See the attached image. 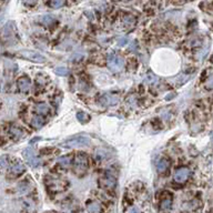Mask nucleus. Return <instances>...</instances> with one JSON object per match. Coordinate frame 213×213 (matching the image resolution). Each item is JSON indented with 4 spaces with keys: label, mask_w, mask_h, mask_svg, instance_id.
Here are the masks:
<instances>
[{
    "label": "nucleus",
    "mask_w": 213,
    "mask_h": 213,
    "mask_svg": "<svg viewBox=\"0 0 213 213\" xmlns=\"http://www.w3.org/2000/svg\"><path fill=\"white\" fill-rule=\"evenodd\" d=\"M87 210H88L89 213H101L102 206L98 201H91V202L88 203Z\"/></svg>",
    "instance_id": "11"
},
{
    "label": "nucleus",
    "mask_w": 213,
    "mask_h": 213,
    "mask_svg": "<svg viewBox=\"0 0 213 213\" xmlns=\"http://www.w3.org/2000/svg\"><path fill=\"white\" fill-rule=\"evenodd\" d=\"M62 5H64V1H61V0H53V1L49 2V6L52 8H59Z\"/></svg>",
    "instance_id": "23"
},
{
    "label": "nucleus",
    "mask_w": 213,
    "mask_h": 213,
    "mask_svg": "<svg viewBox=\"0 0 213 213\" xmlns=\"http://www.w3.org/2000/svg\"><path fill=\"white\" fill-rule=\"evenodd\" d=\"M127 42H128V39L127 38H121L119 40V45H120V46H124V45H125Z\"/></svg>",
    "instance_id": "25"
},
{
    "label": "nucleus",
    "mask_w": 213,
    "mask_h": 213,
    "mask_svg": "<svg viewBox=\"0 0 213 213\" xmlns=\"http://www.w3.org/2000/svg\"><path fill=\"white\" fill-rule=\"evenodd\" d=\"M108 67L109 69H111L112 71H118L122 70L124 67V60L121 57L117 56V54H110L108 58Z\"/></svg>",
    "instance_id": "4"
},
{
    "label": "nucleus",
    "mask_w": 213,
    "mask_h": 213,
    "mask_svg": "<svg viewBox=\"0 0 213 213\" xmlns=\"http://www.w3.org/2000/svg\"><path fill=\"white\" fill-rule=\"evenodd\" d=\"M171 206H172V200H171V198L163 199L161 201V203H160V208L163 211H169L171 209Z\"/></svg>",
    "instance_id": "16"
},
{
    "label": "nucleus",
    "mask_w": 213,
    "mask_h": 213,
    "mask_svg": "<svg viewBox=\"0 0 213 213\" xmlns=\"http://www.w3.org/2000/svg\"><path fill=\"white\" fill-rule=\"evenodd\" d=\"M100 101L103 106H114L119 102V98L117 96H112V94H104L101 97Z\"/></svg>",
    "instance_id": "9"
},
{
    "label": "nucleus",
    "mask_w": 213,
    "mask_h": 213,
    "mask_svg": "<svg viewBox=\"0 0 213 213\" xmlns=\"http://www.w3.org/2000/svg\"><path fill=\"white\" fill-rule=\"evenodd\" d=\"M77 119H78L79 121L81 122V123H83V124L90 121V117H89L86 112H82V111L78 112V114H77Z\"/></svg>",
    "instance_id": "18"
},
{
    "label": "nucleus",
    "mask_w": 213,
    "mask_h": 213,
    "mask_svg": "<svg viewBox=\"0 0 213 213\" xmlns=\"http://www.w3.org/2000/svg\"><path fill=\"white\" fill-rule=\"evenodd\" d=\"M23 158L27 160V162H28L31 167L37 168L40 165V159L36 155L35 151H33V149L31 147L26 148V149L23 150Z\"/></svg>",
    "instance_id": "5"
},
{
    "label": "nucleus",
    "mask_w": 213,
    "mask_h": 213,
    "mask_svg": "<svg viewBox=\"0 0 213 213\" xmlns=\"http://www.w3.org/2000/svg\"><path fill=\"white\" fill-rule=\"evenodd\" d=\"M88 170V158L80 153L76 157L73 161V171L77 175H83Z\"/></svg>",
    "instance_id": "2"
},
{
    "label": "nucleus",
    "mask_w": 213,
    "mask_h": 213,
    "mask_svg": "<svg viewBox=\"0 0 213 213\" xmlns=\"http://www.w3.org/2000/svg\"><path fill=\"white\" fill-rule=\"evenodd\" d=\"M129 213H140V210L137 208V206H133L129 210Z\"/></svg>",
    "instance_id": "24"
},
{
    "label": "nucleus",
    "mask_w": 213,
    "mask_h": 213,
    "mask_svg": "<svg viewBox=\"0 0 213 213\" xmlns=\"http://www.w3.org/2000/svg\"><path fill=\"white\" fill-rule=\"evenodd\" d=\"M190 177V170L188 168H180L174 173V181L178 183H184Z\"/></svg>",
    "instance_id": "7"
},
{
    "label": "nucleus",
    "mask_w": 213,
    "mask_h": 213,
    "mask_svg": "<svg viewBox=\"0 0 213 213\" xmlns=\"http://www.w3.org/2000/svg\"><path fill=\"white\" fill-rule=\"evenodd\" d=\"M9 133H10V135H12L15 139H19V138L22 137V131H21L19 128H16V127H12L10 130H9Z\"/></svg>",
    "instance_id": "19"
},
{
    "label": "nucleus",
    "mask_w": 213,
    "mask_h": 213,
    "mask_svg": "<svg viewBox=\"0 0 213 213\" xmlns=\"http://www.w3.org/2000/svg\"><path fill=\"white\" fill-rule=\"evenodd\" d=\"M99 184L102 189H106V190H113L114 187H116V180L111 175H104L101 177L99 180Z\"/></svg>",
    "instance_id": "6"
},
{
    "label": "nucleus",
    "mask_w": 213,
    "mask_h": 213,
    "mask_svg": "<svg viewBox=\"0 0 213 213\" xmlns=\"http://www.w3.org/2000/svg\"><path fill=\"white\" fill-rule=\"evenodd\" d=\"M64 184H67L64 181L57 180V179H52V180H50V182H48V187L51 189V190L54 191V192L64 191Z\"/></svg>",
    "instance_id": "10"
},
{
    "label": "nucleus",
    "mask_w": 213,
    "mask_h": 213,
    "mask_svg": "<svg viewBox=\"0 0 213 213\" xmlns=\"http://www.w3.org/2000/svg\"><path fill=\"white\" fill-rule=\"evenodd\" d=\"M89 144H90V139L87 135H79L70 138V139L67 140L64 144L61 145L64 148H82V147H87Z\"/></svg>",
    "instance_id": "1"
},
{
    "label": "nucleus",
    "mask_w": 213,
    "mask_h": 213,
    "mask_svg": "<svg viewBox=\"0 0 213 213\" xmlns=\"http://www.w3.org/2000/svg\"><path fill=\"white\" fill-rule=\"evenodd\" d=\"M31 125L35 129H40L43 125V119L41 118V116H36L32 119V121H31Z\"/></svg>",
    "instance_id": "17"
},
{
    "label": "nucleus",
    "mask_w": 213,
    "mask_h": 213,
    "mask_svg": "<svg viewBox=\"0 0 213 213\" xmlns=\"http://www.w3.org/2000/svg\"><path fill=\"white\" fill-rule=\"evenodd\" d=\"M25 165L21 162H16L15 164H12L10 167L11 173H13V175H20L21 173L25 172Z\"/></svg>",
    "instance_id": "12"
},
{
    "label": "nucleus",
    "mask_w": 213,
    "mask_h": 213,
    "mask_svg": "<svg viewBox=\"0 0 213 213\" xmlns=\"http://www.w3.org/2000/svg\"><path fill=\"white\" fill-rule=\"evenodd\" d=\"M18 89L20 90L21 92H28L30 90L31 87V81L28 77H21L17 82Z\"/></svg>",
    "instance_id": "8"
},
{
    "label": "nucleus",
    "mask_w": 213,
    "mask_h": 213,
    "mask_svg": "<svg viewBox=\"0 0 213 213\" xmlns=\"http://www.w3.org/2000/svg\"><path fill=\"white\" fill-rule=\"evenodd\" d=\"M206 87H208V88H213V81H211L210 83L206 84Z\"/></svg>",
    "instance_id": "26"
},
{
    "label": "nucleus",
    "mask_w": 213,
    "mask_h": 213,
    "mask_svg": "<svg viewBox=\"0 0 213 213\" xmlns=\"http://www.w3.org/2000/svg\"><path fill=\"white\" fill-rule=\"evenodd\" d=\"M212 62H213V57H212Z\"/></svg>",
    "instance_id": "27"
},
{
    "label": "nucleus",
    "mask_w": 213,
    "mask_h": 213,
    "mask_svg": "<svg viewBox=\"0 0 213 213\" xmlns=\"http://www.w3.org/2000/svg\"><path fill=\"white\" fill-rule=\"evenodd\" d=\"M36 112H37V114H40V116H46L49 112V107L43 102L38 103L36 106Z\"/></svg>",
    "instance_id": "14"
},
{
    "label": "nucleus",
    "mask_w": 213,
    "mask_h": 213,
    "mask_svg": "<svg viewBox=\"0 0 213 213\" xmlns=\"http://www.w3.org/2000/svg\"><path fill=\"white\" fill-rule=\"evenodd\" d=\"M58 163H59V165H61L62 168H68L71 163V155H64V157H60L58 159Z\"/></svg>",
    "instance_id": "15"
},
{
    "label": "nucleus",
    "mask_w": 213,
    "mask_h": 213,
    "mask_svg": "<svg viewBox=\"0 0 213 213\" xmlns=\"http://www.w3.org/2000/svg\"><path fill=\"white\" fill-rule=\"evenodd\" d=\"M20 56H22L23 58H26L27 60H30L32 62L36 64H43L46 62L47 59L41 54V53L37 52V51H32V50H21Z\"/></svg>",
    "instance_id": "3"
},
{
    "label": "nucleus",
    "mask_w": 213,
    "mask_h": 213,
    "mask_svg": "<svg viewBox=\"0 0 213 213\" xmlns=\"http://www.w3.org/2000/svg\"><path fill=\"white\" fill-rule=\"evenodd\" d=\"M170 163L167 159H160L159 161L157 162V170L159 173H163L167 171V169L169 168Z\"/></svg>",
    "instance_id": "13"
},
{
    "label": "nucleus",
    "mask_w": 213,
    "mask_h": 213,
    "mask_svg": "<svg viewBox=\"0 0 213 213\" xmlns=\"http://www.w3.org/2000/svg\"><path fill=\"white\" fill-rule=\"evenodd\" d=\"M53 21H54V18H53L52 16H50V15H46V16H43V17H42V22L45 23V25H47V26H50Z\"/></svg>",
    "instance_id": "22"
},
{
    "label": "nucleus",
    "mask_w": 213,
    "mask_h": 213,
    "mask_svg": "<svg viewBox=\"0 0 213 213\" xmlns=\"http://www.w3.org/2000/svg\"><path fill=\"white\" fill-rule=\"evenodd\" d=\"M29 189H30V187H29V184H28L27 181L19 183V185H18V191H19L20 193H22V194H25V193L28 192Z\"/></svg>",
    "instance_id": "21"
},
{
    "label": "nucleus",
    "mask_w": 213,
    "mask_h": 213,
    "mask_svg": "<svg viewBox=\"0 0 213 213\" xmlns=\"http://www.w3.org/2000/svg\"><path fill=\"white\" fill-rule=\"evenodd\" d=\"M54 73L57 76H60V77H66L67 74L69 73V70L66 68V67H57L54 69Z\"/></svg>",
    "instance_id": "20"
}]
</instances>
